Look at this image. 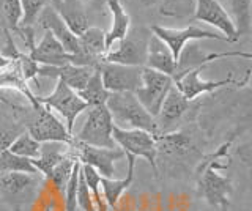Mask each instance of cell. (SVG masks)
Masks as SVG:
<instances>
[{
    "mask_svg": "<svg viewBox=\"0 0 252 211\" xmlns=\"http://www.w3.org/2000/svg\"><path fill=\"white\" fill-rule=\"evenodd\" d=\"M232 145V139L220 145L216 153L200 161L199 180H197V194L205 199L211 207L225 211L230 205V195L233 192L232 180L219 174V170L227 169V164H220L219 159L227 158L228 148Z\"/></svg>",
    "mask_w": 252,
    "mask_h": 211,
    "instance_id": "1",
    "label": "cell"
},
{
    "mask_svg": "<svg viewBox=\"0 0 252 211\" xmlns=\"http://www.w3.org/2000/svg\"><path fill=\"white\" fill-rule=\"evenodd\" d=\"M18 123H21L24 129L33 137L36 142H73V136L69 134L66 126L57 117H55L49 107L44 104H38L36 107H24L19 106L14 111Z\"/></svg>",
    "mask_w": 252,
    "mask_h": 211,
    "instance_id": "2",
    "label": "cell"
},
{
    "mask_svg": "<svg viewBox=\"0 0 252 211\" xmlns=\"http://www.w3.org/2000/svg\"><path fill=\"white\" fill-rule=\"evenodd\" d=\"M106 107L112 115L115 126L123 129H142L155 137L159 136L155 117L145 111L134 93H110Z\"/></svg>",
    "mask_w": 252,
    "mask_h": 211,
    "instance_id": "3",
    "label": "cell"
},
{
    "mask_svg": "<svg viewBox=\"0 0 252 211\" xmlns=\"http://www.w3.org/2000/svg\"><path fill=\"white\" fill-rule=\"evenodd\" d=\"M43 183L44 177L41 174H3L0 175V199L13 211H22L24 207L38 197Z\"/></svg>",
    "mask_w": 252,
    "mask_h": 211,
    "instance_id": "4",
    "label": "cell"
},
{
    "mask_svg": "<svg viewBox=\"0 0 252 211\" xmlns=\"http://www.w3.org/2000/svg\"><path fill=\"white\" fill-rule=\"evenodd\" d=\"M152 30L139 26L129 29L123 40L118 41L115 49H109L101 61L107 63H118V65H128V66H145L147 61V51L148 41L152 38Z\"/></svg>",
    "mask_w": 252,
    "mask_h": 211,
    "instance_id": "5",
    "label": "cell"
},
{
    "mask_svg": "<svg viewBox=\"0 0 252 211\" xmlns=\"http://www.w3.org/2000/svg\"><path fill=\"white\" fill-rule=\"evenodd\" d=\"M114 120L106 106L89 107V115L84 123L82 129L77 136H73L76 140L87 145L101 147V148H117L112 139Z\"/></svg>",
    "mask_w": 252,
    "mask_h": 211,
    "instance_id": "6",
    "label": "cell"
},
{
    "mask_svg": "<svg viewBox=\"0 0 252 211\" xmlns=\"http://www.w3.org/2000/svg\"><path fill=\"white\" fill-rule=\"evenodd\" d=\"M172 85V76L144 66L142 68V85L134 91V95L139 99V103L145 107V111L156 119Z\"/></svg>",
    "mask_w": 252,
    "mask_h": 211,
    "instance_id": "7",
    "label": "cell"
},
{
    "mask_svg": "<svg viewBox=\"0 0 252 211\" xmlns=\"http://www.w3.org/2000/svg\"><path fill=\"white\" fill-rule=\"evenodd\" d=\"M73 148V153L76 156V159L85 164V166H90L102 178H115L117 175V169H115V162L125 158V151L122 148H101V147H93V145H87L76 140L73 137V142L69 144Z\"/></svg>",
    "mask_w": 252,
    "mask_h": 211,
    "instance_id": "8",
    "label": "cell"
},
{
    "mask_svg": "<svg viewBox=\"0 0 252 211\" xmlns=\"http://www.w3.org/2000/svg\"><path fill=\"white\" fill-rule=\"evenodd\" d=\"M36 101L39 104H44L46 107L57 111L63 119H65V126L71 136H73L76 119L85 111V109H89V106L79 98L77 93L74 90H71L68 85L62 81H57L52 93H49V95H46V96H36Z\"/></svg>",
    "mask_w": 252,
    "mask_h": 211,
    "instance_id": "9",
    "label": "cell"
},
{
    "mask_svg": "<svg viewBox=\"0 0 252 211\" xmlns=\"http://www.w3.org/2000/svg\"><path fill=\"white\" fill-rule=\"evenodd\" d=\"M112 139L115 145H118V148H122L125 153L136 156V158L139 156V158L147 159L155 174H158V167H156L158 153H156L155 136L142 129H123L114 124Z\"/></svg>",
    "mask_w": 252,
    "mask_h": 211,
    "instance_id": "10",
    "label": "cell"
},
{
    "mask_svg": "<svg viewBox=\"0 0 252 211\" xmlns=\"http://www.w3.org/2000/svg\"><path fill=\"white\" fill-rule=\"evenodd\" d=\"M94 69L99 71L102 85L109 93H134L142 85V66L99 61Z\"/></svg>",
    "mask_w": 252,
    "mask_h": 211,
    "instance_id": "11",
    "label": "cell"
},
{
    "mask_svg": "<svg viewBox=\"0 0 252 211\" xmlns=\"http://www.w3.org/2000/svg\"><path fill=\"white\" fill-rule=\"evenodd\" d=\"M203 68L205 66L191 69V71L181 74L180 77H177V79L173 81V85L177 87V90L188 101H194L200 95H203V93L215 91L219 87H224V85H240L241 87V85H246L249 82V76H251L249 69H248L246 76H244V79H238V81L233 79V74H230L227 79H222V81H203L200 77V73Z\"/></svg>",
    "mask_w": 252,
    "mask_h": 211,
    "instance_id": "12",
    "label": "cell"
},
{
    "mask_svg": "<svg viewBox=\"0 0 252 211\" xmlns=\"http://www.w3.org/2000/svg\"><path fill=\"white\" fill-rule=\"evenodd\" d=\"M38 18H39V24H41V27L46 30V32H51L59 40V43L63 46V49H65L69 56H73V65L89 66L85 59L82 57L81 44H79V36H76L66 27V24L60 19V16L55 13V10L51 5L44 6Z\"/></svg>",
    "mask_w": 252,
    "mask_h": 211,
    "instance_id": "13",
    "label": "cell"
},
{
    "mask_svg": "<svg viewBox=\"0 0 252 211\" xmlns=\"http://www.w3.org/2000/svg\"><path fill=\"white\" fill-rule=\"evenodd\" d=\"M152 33L156 35L159 40H162L167 48L170 49L173 59L178 61V57L183 48H186L188 41H194V40H219V41H227V38L219 35L216 32H211V30H205L202 27L197 26H189L185 29H167V27H161V26H153Z\"/></svg>",
    "mask_w": 252,
    "mask_h": 211,
    "instance_id": "14",
    "label": "cell"
},
{
    "mask_svg": "<svg viewBox=\"0 0 252 211\" xmlns=\"http://www.w3.org/2000/svg\"><path fill=\"white\" fill-rule=\"evenodd\" d=\"M194 18L197 21H202L205 24H210L220 30V33L227 38L228 43H236L240 40L230 14L218 0H194Z\"/></svg>",
    "mask_w": 252,
    "mask_h": 211,
    "instance_id": "15",
    "label": "cell"
},
{
    "mask_svg": "<svg viewBox=\"0 0 252 211\" xmlns=\"http://www.w3.org/2000/svg\"><path fill=\"white\" fill-rule=\"evenodd\" d=\"M192 101H188L181 93L177 90L175 85H172L167 96L159 109V114L156 117V124L159 129V134H164L169 129H172L175 124L183 119V117L191 111Z\"/></svg>",
    "mask_w": 252,
    "mask_h": 211,
    "instance_id": "16",
    "label": "cell"
},
{
    "mask_svg": "<svg viewBox=\"0 0 252 211\" xmlns=\"http://www.w3.org/2000/svg\"><path fill=\"white\" fill-rule=\"evenodd\" d=\"M227 57H244V59H252L251 52H243V51H230V52H215V54H205L200 51L197 46H189V48H183L181 51L178 61H177V71L173 74L172 79L175 81L177 77L185 74L191 69H195L199 66H207L208 63L219 59H227Z\"/></svg>",
    "mask_w": 252,
    "mask_h": 211,
    "instance_id": "17",
    "label": "cell"
},
{
    "mask_svg": "<svg viewBox=\"0 0 252 211\" xmlns=\"http://www.w3.org/2000/svg\"><path fill=\"white\" fill-rule=\"evenodd\" d=\"M27 54L38 65L63 66L66 63H73V56H69V54L63 49V46L51 32H44L41 41L35 44L32 49H29Z\"/></svg>",
    "mask_w": 252,
    "mask_h": 211,
    "instance_id": "18",
    "label": "cell"
},
{
    "mask_svg": "<svg viewBox=\"0 0 252 211\" xmlns=\"http://www.w3.org/2000/svg\"><path fill=\"white\" fill-rule=\"evenodd\" d=\"M49 5L76 36H81L90 27L81 0H51Z\"/></svg>",
    "mask_w": 252,
    "mask_h": 211,
    "instance_id": "19",
    "label": "cell"
},
{
    "mask_svg": "<svg viewBox=\"0 0 252 211\" xmlns=\"http://www.w3.org/2000/svg\"><path fill=\"white\" fill-rule=\"evenodd\" d=\"M145 66L150 69H155V71L172 76V77L177 71V60L173 59L167 44L162 40H159L156 35H152V38H150V41H148Z\"/></svg>",
    "mask_w": 252,
    "mask_h": 211,
    "instance_id": "20",
    "label": "cell"
},
{
    "mask_svg": "<svg viewBox=\"0 0 252 211\" xmlns=\"http://www.w3.org/2000/svg\"><path fill=\"white\" fill-rule=\"evenodd\" d=\"M126 161H128V172L126 177L122 180L115 178H102L101 177V187H102V197H104L106 205L110 208H117L118 202H120L123 192L128 189L134 181V169H136V156L125 154Z\"/></svg>",
    "mask_w": 252,
    "mask_h": 211,
    "instance_id": "21",
    "label": "cell"
},
{
    "mask_svg": "<svg viewBox=\"0 0 252 211\" xmlns=\"http://www.w3.org/2000/svg\"><path fill=\"white\" fill-rule=\"evenodd\" d=\"M71 153V145L65 142H44L39 148L38 158L30 159L33 167L41 174L44 178L49 177L52 169L62 162Z\"/></svg>",
    "mask_w": 252,
    "mask_h": 211,
    "instance_id": "22",
    "label": "cell"
},
{
    "mask_svg": "<svg viewBox=\"0 0 252 211\" xmlns=\"http://www.w3.org/2000/svg\"><path fill=\"white\" fill-rule=\"evenodd\" d=\"M79 44H81L82 57L85 59L87 65L94 68L107 52L106 32L99 27H89L79 36Z\"/></svg>",
    "mask_w": 252,
    "mask_h": 211,
    "instance_id": "23",
    "label": "cell"
},
{
    "mask_svg": "<svg viewBox=\"0 0 252 211\" xmlns=\"http://www.w3.org/2000/svg\"><path fill=\"white\" fill-rule=\"evenodd\" d=\"M156 140V153L162 156H183L195 151L194 137L188 132H164L155 137Z\"/></svg>",
    "mask_w": 252,
    "mask_h": 211,
    "instance_id": "24",
    "label": "cell"
},
{
    "mask_svg": "<svg viewBox=\"0 0 252 211\" xmlns=\"http://www.w3.org/2000/svg\"><path fill=\"white\" fill-rule=\"evenodd\" d=\"M2 89H13L16 91H19L22 96L27 98L32 107H36L39 104L36 101V95L29 87V82L24 79L18 61L14 60H10V63L6 66L0 68V90Z\"/></svg>",
    "mask_w": 252,
    "mask_h": 211,
    "instance_id": "25",
    "label": "cell"
},
{
    "mask_svg": "<svg viewBox=\"0 0 252 211\" xmlns=\"http://www.w3.org/2000/svg\"><path fill=\"white\" fill-rule=\"evenodd\" d=\"M107 6L112 14V24L106 32V49H112L114 44L126 36L131 29V18L123 8L120 0H107Z\"/></svg>",
    "mask_w": 252,
    "mask_h": 211,
    "instance_id": "26",
    "label": "cell"
},
{
    "mask_svg": "<svg viewBox=\"0 0 252 211\" xmlns=\"http://www.w3.org/2000/svg\"><path fill=\"white\" fill-rule=\"evenodd\" d=\"M77 95L89 107H94V106H106L110 93L102 85L99 71L94 69L89 82L85 84V87L82 90L77 91Z\"/></svg>",
    "mask_w": 252,
    "mask_h": 211,
    "instance_id": "27",
    "label": "cell"
},
{
    "mask_svg": "<svg viewBox=\"0 0 252 211\" xmlns=\"http://www.w3.org/2000/svg\"><path fill=\"white\" fill-rule=\"evenodd\" d=\"M228 5H230L232 10L230 18L235 24L238 36L249 35L252 26V13H251L252 0H228Z\"/></svg>",
    "mask_w": 252,
    "mask_h": 211,
    "instance_id": "28",
    "label": "cell"
},
{
    "mask_svg": "<svg viewBox=\"0 0 252 211\" xmlns=\"http://www.w3.org/2000/svg\"><path fill=\"white\" fill-rule=\"evenodd\" d=\"M0 14H2V29L10 33H18L22 21L21 0H0Z\"/></svg>",
    "mask_w": 252,
    "mask_h": 211,
    "instance_id": "29",
    "label": "cell"
},
{
    "mask_svg": "<svg viewBox=\"0 0 252 211\" xmlns=\"http://www.w3.org/2000/svg\"><path fill=\"white\" fill-rule=\"evenodd\" d=\"M76 161L77 159H76V156L73 153V148H71V153L62 162H59L57 166L52 169L49 177L46 178V180H49V181L52 183V186L59 192H65V187L68 184V180L71 177V172H73V167H74Z\"/></svg>",
    "mask_w": 252,
    "mask_h": 211,
    "instance_id": "30",
    "label": "cell"
},
{
    "mask_svg": "<svg viewBox=\"0 0 252 211\" xmlns=\"http://www.w3.org/2000/svg\"><path fill=\"white\" fill-rule=\"evenodd\" d=\"M81 172L84 175V180L87 186H89V191L93 197L94 207H96V211H107V205L104 202V197L101 195V175L96 170L90 166H85V164H81Z\"/></svg>",
    "mask_w": 252,
    "mask_h": 211,
    "instance_id": "31",
    "label": "cell"
},
{
    "mask_svg": "<svg viewBox=\"0 0 252 211\" xmlns=\"http://www.w3.org/2000/svg\"><path fill=\"white\" fill-rule=\"evenodd\" d=\"M39 148H41V144L36 142V140L32 137L27 131H24L21 136H18V139L10 145V150L13 154L22 156V158L27 159H35L39 154Z\"/></svg>",
    "mask_w": 252,
    "mask_h": 211,
    "instance_id": "32",
    "label": "cell"
},
{
    "mask_svg": "<svg viewBox=\"0 0 252 211\" xmlns=\"http://www.w3.org/2000/svg\"><path fill=\"white\" fill-rule=\"evenodd\" d=\"M51 3V0H21L22 6V27H32L33 22L38 19L39 13L43 11L44 6Z\"/></svg>",
    "mask_w": 252,
    "mask_h": 211,
    "instance_id": "33",
    "label": "cell"
},
{
    "mask_svg": "<svg viewBox=\"0 0 252 211\" xmlns=\"http://www.w3.org/2000/svg\"><path fill=\"white\" fill-rule=\"evenodd\" d=\"M79 172H81V162L76 161L71 177L68 180V184L65 187V211H76V194H77V184H79Z\"/></svg>",
    "mask_w": 252,
    "mask_h": 211,
    "instance_id": "34",
    "label": "cell"
},
{
    "mask_svg": "<svg viewBox=\"0 0 252 211\" xmlns=\"http://www.w3.org/2000/svg\"><path fill=\"white\" fill-rule=\"evenodd\" d=\"M76 203L77 208H81L82 211H96L94 207L93 197L89 191V186H87L82 172H79V184H77V194H76Z\"/></svg>",
    "mask_w": 252,
    "mask_h": 211,
    "instance_id": "35",
    "label": "cell"
},
{
    "mask_svg": "<svg viewBox=\"0 0 252 211\" xmlns=\"http://www.w3.org/2000/svg\"><path fill=\"white\" fill-rule=\"evenodd\" d=\"M26 131L21 123H16L11 128H0V151H5L10 148V145L14 142L18 136H21Z\"/></svg>",
    "mask_w": 252,
    "mask_h": 211,
    "instance_id": "36",
    "label": "cell"
},
{
    "mask_svg": "<svg viewBox=\"0 0 252 211\" xmlns=\"http://www.w3.org/2000/svg\"><path fill=\"white\" fill-rule=\"evenodd\" d=\"M0 104H3V106H8L10 109H13V111H16V109H18L19 106L18 104H14L13 101H10L8 98H5L3 95H2V91H0Z\"/></svg>",
    "mask_w": 252,
    "mask_h": 211,
    "instance_id": "37",
    "label": "cell"
},
{
    "mask_svg": "<svg viewBox=\"0 0 252 211\" xmlns=\"http://www.w3.org/2000/svg\"><path fill=\"white\" fill-rule=\"evenodd\" d=\"M8 63H10V60H8L6 57H3L2 54H0V68H3V66H6Z\"/></svg>",
    "mask_w": 252,
    "mask_h": 211,
    "instance_id": "38",
    "label": "cell"
}]
</instances>
